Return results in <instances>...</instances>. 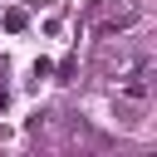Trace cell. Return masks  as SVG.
I'll list each match as a JSON object with an SVG mask.
<instances>
[{
  "label": "cell",
  "instance_id": "6da1fadb",
  "mask_svg": "<svg viewBox=\"0 0 157 157\" xmlns=\"http://www.w3.org/2000/svg\"><path fill=\"white\" fill-rule=\"evenodd\" d=\"M0 25H5V34H20V29H29V10H25V5H10Z\"/></svg>",
  "mask_w": 157,
  "mask_h": 157
},
{
  "label": "cell",
  "instance_id": "7a4b0ae2",
  "mask_svg": "<svg viewBox=\"0 0 157 157\" xmlns=\"http://www.w3.org/2000/svg\"><path fill=\"white\" fill-rule=\"evenodd\" d=\"M5 103H10V93H5V88H0V108H5Z\"/></svg>",
  "mask_w": 157,
  "mask_h": 157
}]
</instances>
